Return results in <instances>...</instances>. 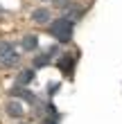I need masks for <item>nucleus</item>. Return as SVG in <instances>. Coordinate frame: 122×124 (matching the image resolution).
I'll return each mask as SVG.
<instances>
[{"instance_id": "f257e3e1", "label": "nucleus", "mask_w": 122, "mask_h": 124, "mask_svg": "<svg viewBox=\"0 0 122 124\" xmlns=\"http://www.w3.org/2000/svg\"><path fill=\"white\" fill-rule=\"evenodd\" d=\"M50 34L59 43H68L73 39V18H59L50 25Z\"/></svg>"}, {"instance_id": "f03ea898", "label": "nucleus", "mask_w": 122, "mask_h": 124, "mask_svg": "<svg viewBox=\"0 0 122 124\" xmlns=\"http://www.w3.org/2000/svg\"><path fill=\"white\" fill-rule=\"evenodd\" d=\"M20 56L16 54V50L9 41H0V65L2 68H14V65L18 63Z\"/></svg>"}, {"instance_id": "7ed1b4c3", "label": "nucleus", "mask_w": 122, "mask_h": 124, "mask_svg": "<svg viewBox=\"0 0 122 124\" xmlns=\"http://www.w3.org/2000/svg\"><path fill=\"white\" fill-rule=\"evenodd\" d=\"M59 70L63 72L66 77H70V72H73V65H75V59H73V54H61L59 56Z\"/></svg>"}, {"instance_id": "20e7f679", "label": "nucleus", "mask_w": 122, "mask_h": 124, "mask_svg": "<svg viewBox=\"0 0 122 124\" xmlns=\"http://www.w3.org/2000/svg\"><path fill=\"white\" fill-rule=\"evenodd\" d=\"M20 45H23V50H25V52H34V50L39 47V36H34V34H27V36H23Z\"/></svg>"}, {"instance_id": "39448f33", "label": "nucleus", "mask_w": 122, "mask_h": 124, "mask_svg": "<svg viewBox=\"0 0 122 124\" xmlns=\"http://www.w3.org/2000/svg\"><path fill=\"white\" fill-rule=\"evenodd\" d=\"M50 16H52L50 9H34L32 11V20H34V23H39V25H45L48 20H50Z\"/></svg>"}, {"instance_id": "423d86ee", "label": "nucleus", "mask_w": 122, "mask_h": 124, "mask_svg": "<svg viewBox=\"0 0 122 124\" xmlns=\"http://www.w3.org/2000/svg\"><path fill=\"white\" fill-rule=\"evenodd\" d=\"M7 113H9L11 117H20V115H23V104H18V101H9V104H7Z\"/></svg>"}, {"instance_id": "0eeeda50", "label": "nucleus", "mask_w": 122, "mask_h": 124, "mask_svg": "<svg viewBox=\"0 0 122 124\" xmlns=\"http://www.w3.org/2000/svg\"><path fill=\"white\" fill-rule=\"evenodd\" d=\"M32 79H34V70H23V72L16 77V84H30Z\"/></svg>"}, {"instance_id": "6e6552de", "label": "nucleus", "mask_w": 122, "mask_h": 124, "mask_svg": "<svg viewBox=\"0 0 122 124\" xmlns=\"http://www.w3.org/2000/svg\"><path fill=\"white\" fill-rule=\"evenodd\" d=\"M48 63H50V52L36 56V59H34V68H43V65H48Z\"/></svg>"}, {"instance_id": "1a4fd4ad", "label": "nucleus", "mask_w": 122, "mask_h": 124, "mask_svg": "<svg viewBox=\"0 0 122 124\" xmlns=\"http://www.w3.org/2000/svg\"><path fill=\"white\" fill-rule=\"evenodd\" d=\"M48 90H50V95H54V90H59V84H50Z\"/></svg>"}, {"instance_id": "9d476101", "label": "nucleus", "mask_w": 122, "mask_h": 124, "mask_svg": "<svg viewBox=\"0 0 122 124\" xmlns=\"http://www.w3.org/2000/svg\"><path fill=\"white\" fill-rule=\"evenodd\" d=\"M41 124H57V120H52V117H45V120H43Z\"/></svg>"}]
</instances>
